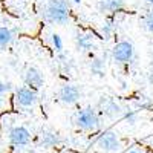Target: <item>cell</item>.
<instances>
[{"label": "cell", "mask_w": 153, "mask_h": 153, "mask_svg": "<svg viewBox=\"0 0 153 153\" xmlns=\"http://www.w3.org/2000/svg\"><path fill=\"white\" fill-rule=\"evenodd\" d=\"M60 141H61L60 135H58L57 132H52V130H43L42 135H40V144H42V147H45V149L54 147V146H57Z\"/></svg>", "instance_id": "obj_10"}, {"label": "cell", "mask_w": 153, "mask_h": 153, "mask_svg": "<svg viewBox=\"0 0 153 153\" xmlns=\"http://www.w3.org/2000/svg\"><path fill=\"white\" fill-rule=\"evenodd\" d=\"M25 84L32 87V89H40L45 83V78H43V74L38 71L37 68H28L26 72H25Z\"/></svg>", "instance_id": "obj_8"}, {"label": "cell", "mask_w": 153, "mask_h": 153, "mask_svg": "<svg viewBox=\"0 0 153 153\" xmlns=\"http://www.w3.org/2000/svg\"><path fill=\"white\" fill-rule=\"evenodd\" d=\"M146 28L149 32L153 34V9H150L146 16Z\"/></svg>", "instance_id": "obj_16"}, {"label": "cell", "mask_w": 153, "mask_h": 153, "mask_svg": "<svg viewBox=\"0 0 153 153\" xmlns=\"http://www.w3.org/2000/svg\"><path fill=\"white\" fill-rule=\"evenodd\" d=\"M8 138L12 146H26L31 141V132L23 126H16L8 132Z\"/></svg>", "instance_id": "obj_6"}, {"label": "cell", "mask_w": 153, "mask_h": 153, "mask_svg": "<svg viewBox=\"0 0 153 153\" xmlns=\"http://www.w3.org/2000/svg\"><path fill=\"white\" fill-rule=\"evenodd\" d=\"M45 20L55 25H65L69 22V5L65 0H49L43 11Z\"/></svg>", "instance_id": "obj_1"}, {"label": "cell", "mask_w": 153, "mask_h": 153, "mask_svg": "<svg viewBox=\"0 0 153 153\" xmlns=\"http://www.w3.org/2000/svg\"><path fill=\"white\" fill-rule=\"evenodd\" d=\"M98 147L103 152H106V153H109V152H118L120 147H121L118 135L115 132H112V130L104 132L103 135L98 138Z\"/></svg>", "instance_id": "obj_5"}, {"label": "cell", "mask_w": 153, "mask_h": 153, "mask_svg": "<svg viewBox=\"0 0 153 153\" xmlns=\"http://www.w3.org/2000/svg\"><path fill=\"white\" fill-rule=\"evenodd\" d=\"M75 124L78 126L81 130H86V132H97L101 126L98 113L92 107H86V109H83L76 113Z\"/></svg>", "instance_id": "obj_2"}, {"label": "cell", "mask_w": 153, "mask_h": 153, "mask_svg": "<svg viewBox=\"0 0 153 153\" xmlns=\"http://www.w3.org/2000/svg\"><path fill=\"white\" fill-rule=\"evenodd\" d=\"M65 153H72V152H65Z\"/></svg>", "instance_id": "obj_24"}, {"label": "cell", "mask_w": 153, "mask_h": 153, "mask_svg": "<svg viewBox=\"0 0 153 153\" xmlns=\"http://www.w3.org/2000/svg\"><path fill=\"white\" fill-rule=\"evenodd\" d=\"M129 153H141V152H138V150H130Z\"/></svg>", "instance_id": "obj_21"}, {"label": "cell", "mask_w": 153, "mask_h": 153, "mask_svg": "<svg viewBox=\"0 0 153 153\" xmlns=\"http://www.w3.org/2000/svg\"><path fill=\"white\" fill-rule=\"evenodd\" d=\"M58 98L63 101L65 104H74L81 98V91L74 84H65L60 87L58 91Z\"/></svg>", "instance_id": "obj_7"}, {"label": "cell", "mask_w": 153, "mask_h": 153, "mask_svg": "<svg viewBox=\"0 0 153 153\" xmlns=\"http://www.w3.org/2000/svg\"><path fill=\"white\" fill-rule=\"evenodd\" d=\"M126 120L129 121L130 124H135V121H136V115H135L133 112H129V113H126Z\"/></svg>", "instance_id": "obj_18"}, {"label": "cell", "mask_w": 153, "mask_h": 153, "mask_svg": "<svg viewBox=\"0 0 153 153\" xmlns=\"http://www.w3.org/2000/svg\"><path fill=\"white\" fill-rule=\"evenodd\" d=\"M9 91V84H5L3 81H0V97H3Z\"/></svg>", "instance_id": "obj_17"}, {"label": "cell", "mask_w": 153, "mask_h": 153, "mask_svg": "<svg viewBox=\"0 0 153 153\" xmlns=\"http://www.w3.org/2000/svg\"><path fill=\"white\" fill-rule=\"evenodd\" d=\"M147 2H149L150 5H153V0H147Z\"/></svg>", "instance_id": "obj_22"}, {"label": "cell", "mask_w": 153, "mask_h": 153, "mask_svg": "<svg viewBox=\"0 0 153 153\" xmlns=\"http://www.w3.org/2000/svg\"><path fill=\"white\" fill-rule=\"evenodd\" d=\"M38 100V95H37V91L29 86H23V87H19L16 91V101L17 104L22 106V107H32Z\"/></svg>", "instance_id": "obj_4"}, {"label": "cell", "mask_w": 153, "mask_h": 153, "mask_svg": "<svg viewBox=\"0 0 153 153\" xmlns=\"http://www.w3.org/2000/svg\"><path fill=\"white\" fill-rule=\"evenodd\" d=\"M14 35H12V31L6 26H0V48H6L11 42Z\"/></svg>", "instance_id": "obj_13"}, {"label": "cell", "mask_w": 153, "mask_h": 153, "mask_svg": "<svg viewBox=\"0 0 153 153\" xmlns=\"http://www.w3.org/2000/svg\"><path fill=\"white\" fill-rule=\"evenodd\" d=\"M100 106H101V110H103V113L106 115L107 118H117V117H120V115L123 113V110H121V107L115 103L113 100H110V98H101V101H100Z\"/></svg>", "instance_id": "obj_9"}, {"label": "cell", "mask_w": 153, "mask_h": 153, "mask_svg": "<svg viewBox=\"0 0 153 153\" xmlns=\"http://www.w3.org/2000/svg\"><path fill=\"white\" fill-rule=\"evenodd\" d=\"M110 31H112V25L107 22V23L104 25V26H103V32H104V37H106V38H109V34H110Z\"/></svg>", "instance_id": "obj_19"}, {"label": "cell", "mask_w": 153, "mask_h": 153, "mask_svg": "<svg viewBox=\"0 0 153 153\" xmlns=\"http://www.w3.org/2000/svg\"><path fill=\"white\" fill-rule=\"evenodd\" d=\"M104 68H106L104 60H101V58H95V60L92 61V65H91L92 74H95V75H98V76H103V75H104Z\"/></svg>", "instance_id": "obj_14"}, {"label": "cell", "mask_w": 153, "mask_h": 153, "mask_svg": "<svg viewBox=\"0 0 153 153\" xmlns=\"http://www.w3.org/2000/svg\"><path fill=\"white\" fill-rule=\"evenodd\" d=\"M124 0H100L98 8L103 12H118L124 9Z\"/></svg>", "instance_id": "obj_11"}, {"label": "cell", "mask_w": 153, "mask_h": 153, "mask_svg": "<svg viewBox=\"0 0 153 153\" xmlns=\"http://www.w3.org/2000/svg\"><path fill=\"white\" fill-rule=\"evenodd\" d=\"M52 45H54L57 52H61L63 51V40L58 34H52Z\"/></svg>", "instance_id": "obj_15"}, {"label": "cell", "mask_w": 153, "mask_h": 153, "mask_svg": "<svg viewBox=\"0 0 153 153\" xmlns=\"http://www.w3.org/2000/svg\"><path fill=\"white\" fill-rule=\"evenodd\" d=\"M150 83H153V71H152V74H150Z\"/></svg>", "instance_id": "obj_20"}, {"label": "cell", "mask_w": 153, "mask_h": 153, "mask_svg": "<svg viewBox=\"0 0 153 153\" xmlns=\"http://www.w3.org/2000/svg\"><path fill=\"white\" fill-rule=\"evenodd\" d=\"M74 2H75V3H80V2H81V0H74Z\"/></svg>", "instance_id": "obj_23"}, {"label": "cell", "mask_w": 153, "mask_h": 153, "mask_svg": "<svg viewBox=\"0 0 153 153\" xmlns=\"http://www.w3.org/2000/svg\"><path fill=\"white\" fill-rule=\"evenodd\" d=\"M76 46H78V49H81V51H91V49H94L92 37L91 35L78 34V35H76Z\"/></svg>", "instance_id": "obj_12"}, {"label": "cell", "mask_w": 153, "mask_h": 153, "mask_svg": "<svg viewBox=\"0 0 153 153\" xmlns=\"http://www.w3.org/2000/svg\"><path fill=\"white\" fill-rule=\"evenodd\" d=\"M133 54H135V49H133V45L130 42H120L112 49V57L118 63L130 61L133 58Z\"/></svg>", "instance_id": "obj_3"}]
</instances>
